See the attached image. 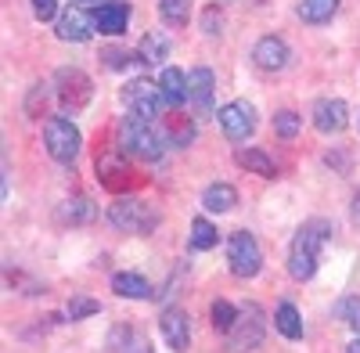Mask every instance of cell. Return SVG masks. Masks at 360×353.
Here are the masks:
<instances>
[{"label":"cell","instance_id":"cell-23","mask_svg":"<svg viewBox=\"0 0 360 353\" xmlns=\"http://www.w3.org/2000/svg\"><path fill=\"white\" fill-rule=\"evenodd\" d=\"M335 11H339V0H303V4H299V18L310 22V25L332 22Z\"/></svg>","mask_w":360,"mask_h":353},{"label":"cell","instance_id":"cell-12","mask_svg":"<svg viewBox=\"0 0 360 353\" xmlns=\"http://www.w3.org/2000/svg\"><path fill=\"white\" fill-rule=\"evenodd\" d=\"M346 120H349V108H346V101H339V98H324V101L314 105V127H317L321 134H339V130H346Z\"/></svg>","mask_w":360,"mask_h":353},{"label":"cell","instance_id":"cell-24","mask_svg":"<svg viewBox=\"0 0 360 353\" xmlns=\"http://www.w3.org/2000/svg\"><path fill=\"white\" fill-rule=\"evenodd\" d=\"M274 328H278L285 339H303V321H299V310H295L292 303H281V307H278Z\"/></svg>","mask_w":360,"mask_h":353},{"label":"cell","instance_id":"cell-13","mask_svg":"<svg viewBox=\"0 0 360 353\" xmlns=\"http://www.w3.org/2000/svg\"><path fill=\"white\" fill-rule=\"evenodd\" d=\"M252 62H256L263 72H281V69L288 65V47H285V40L263 37V40L252 47Z\"/></svg>","mask_w":360,"mask_h":353},{"label":"cell","instance_id":"cell-8","mask_svg":"<svg viewBox=\"0 0 360 353\" xmlns=\"http://www.w3.org/2000/svg\"><path fill=\"white\" fill-rule=\"evenodd\" d=\"M123 101L134 115H141V120H155L159 115V105H166L162 98V86L155 79H130L123 86Z\"/></svg>","mask_w":360,"mask_h":353},{"label":"cell","instance_id":"cell-19","mask_svg":"<svg viewBox=\"0 0 360 353\" xmlns=\"http://www.w3.org/2000/svg\"><path fill=\"white\" fill-rule=\"evenodd\" d=\"M234 205H238V191L231 184H209L202 195V210H209V213H227Z\"/></svg>","mask_w":360,"mask_h":353},{"label":"cell","instance_id":"cell-11","mask_svg":"<svg viewBox=\"0 0 360 353\" xmlns=\"http://www.w3.org/2000/svg\"><path fill=\"white\" fill-rule=\"evenodd\" d=\"M213 91H217V79H213V72H209L205 65L188 72V101H191V108L202 115V120L213 115Z\"/></svg>","mask_w":360,"mask_h":353},{"label":"cell","instance_id":"cell-4","mask_svg":"<svg viewBox=\"0 0 360 353\" xmlns=\"http://www.w3.org/2000/svg\"><path fill=\"white\" fill-rule=\"evenodd\" d=\"M44 144H47V155H51L54 162H72V159L79 155L83 137H79V130H76L72 120H65V115H54V120L44 123Z\"/></svg>","mask_w":360,"mask_h":353},{"label":"cell","instance_id":"cell-20","mask_svg":"<svg viewBox=\"0 0 360 353\" xmlns=\"http://www.w3.org/2000/svg\"><path fill=\"white\" fill-rule=\"evenodd\" d=\"M112 292L123 300H152V285H148L141 274H115L112 278Z\"/></svg>","mask_w":360,"mask_h":353},{"label":"cell","instance_id":"cell-14","mask_svg":"<svg viewBox=\"0 0 360 353\" xmlns=\"http://www.w3.org/2000/svg\"><path fill=\"white\" fill-rule=\"evenodd\" d=\"M162 339L169 342V349L184 353L191 342V317L184 310H166L162 314Z\"/></svg>","mask_w":360,"mask_h":353},{"label":"cell","instance_id":"cell-26","mask_svg":"<svg viewBox=\"0 0 360 353\" xmlns=\"http://www.w3.org/2000/svg\"><path fill=\"white\" fill-rule=\"evenodd\" d=\"M217 242H220V234H217V227L209 224V220H195L191 224V249H198V252H205V249H217Z\"/></svg>","mask_w":360,"mask_h":353},{"label":"cell","instance_id":"cell-35","mask_svg":"<svg viewBox=\"0 0 360 353\" xmlns=\"http://www.w3.org/2000/svg\"><path fill=\"white\" fill-rule=\"evenodd\" d=\"M105 62H108V69H123L127 62H137V54L130 58V51H115L112 47V51H105Z\"/></svg>","mask_w":360,"mask_h":353},{"label":"cell","instance_id":"cell-29","mask_svg":"<svg viewBox=\"0 0 360 353\" xmlns=\"http://www.w3.org/2000/svg\"><path fill=\"white\" fill-rule=\"evenodd\" d=\"M98 310H101V303H98V300L72 296V300H69V307H65V317H69V321H83V317H94Z\"/></svg>","mask_w":360,"mask_h":353},{"label":"cell","instance_id":"cell-21","mask_svg":"<svg viewBox=\"0 0 360 353\" xmlns=\"http://www.w3.org/2000/svg\"><path fill=\"white\" fill-rule=\"evenodd\" d=\"M169 58V40L162 33H148L141 40V51H137V65H159Z\"/></svg>","mask_w":360,"mask_h":353},{"label":"cell","instance_id":"cell-9","mask_svg":"<svg viewBox=\"0 0 360 353\" xmlns=\"http://www.w3.org/2000/svg\"><path fill=\"white\" fill-rule=\"evenodd\" d=\"M217 123H220L227 141H245L256 130V108L249 101H231L217 112Z\"/></svg>","mask_w":360,"mask_h":353},{"label":"cell","instance_id":"cell-37","mask_svg":"<svg viewBox=\"0 0 360 353\" xmlns=\"http://www.w3.org/2000/svg\"><path fill=\"white\" fill-rule=\"evenodd\" d=\"M353 224H356V227H360V191H356V195H353Z\"/></svg>","mask_w":360,"mask_h":353},{"label":"cell","instance_id":"cell-2","mask_svg":"<svg viewBox=\"0 0 360 353\" xmlns=\"http://www.w3.org/2000/svg\"><path fill=\"white\" fill-rule=\"evenodd\" d=\"M115 141H119V152L123 155H134V159H144V162L162 159V137L155 134L152 120H141V115H134V112L127 115V120H119Z\"/></svg>","mask_w":360,"mask_h":353},{"label":"cell","instance_id":"cell-25","mask_svg":"<svg viewBox=\"0 0 360 353\" xmlns=\"http://www.w3.org/2000/svg\"><path fill=\"white\" fill-rule=\"evenodd\" d=\"M166 141L176 144V148H188V144L195 141V123H188L184 115H166Z\"/></svg>","mask_w":360,"mask_h":353},{"label":"cell","instance_id":"cell-38","mask_svg":"<svg viewBox=\"0 0 360 353\" xmlns=\"http://www.w3.org/2000/svg\"><path fill=\"white\" fill-rule=\"evenodd\" d=\"M346 353H360V339H353V342L346 346Z\"/></svg>","mask_w":360,"mask_h":353},{"label":"cell","instance_id":"cell-34","mask_svg":"<svg viewBox=\"0 0 360 353\" xmlns=\"http://www.w3.org/2000/svg\"><path fill=\"white\" fill-rule=\"evenodd\" d=\"M33 15H37L40 22L58 18V0H33Z\"/></svg>","mask_w":360,"mask_h":353},{"label":"cell","instance_id":"cell-18","mask_svg":"<svg viewBox=\"0 0 360 353\" xmlns=\"http://www.w3.org/2000/svg\"><path fill=\"white\" fill-rule=\"evenodd\" d=\"M234 162L242 166V169H252L256 176H278L274 159H270L263 148H238V152H234Z\"/></svg>","mask_w":360,"mask_h":353},{"label":"cell","instance_id":"cell-31","mask_svg":"<svg viewBox=\"0 0 360 353\" xmlns=\"http://www.w3.org/2000/svg\"><path fill=\"white\" fill-rule=\"evenodd\" d=\"M234 321H238V310H234L231 303L217 300V303H213V328H217V332H231Z\"/></svg>","mask_w":360,"mask_h":353},{"label":"cell","instance_id":"cell-7","mask_svg":"<svg viewBox=\"0 0 360 353\" xmlns=\"http://www.w3.org/2000/svg\"><path fill=\"white\" fill-rule=\"evenodd\" d=\"M54 91H58V101H62V108L79 112V108L90 101V94H94V83H90V76H86L83 69H58Z\"/></svg>","mask_w":360,"mask_h":353},{"label":"cell","instance_id":"cell-22","mask_svg":"<svg viewBox=\"0 0 360 353\" xmlns=\"http://www.w3.org/2000/svg\"><path fill=\"white\" fill-rule=\"evenodd\" d=\"M98 217V205L90 198H69L62 202V210H58V220L62 224H90Z\"/></svg>","mask_w":360,"mask_h":353},{"label":"cell","instance_id":"cell-3","mask_svg":"<svg viewBox=\"0 0 360 353\" xmlns=\"http://www.w3.org/2000/svg\"><path fill=\"white\" fill-rule=\"evenodd\" d=\"M227 335V353H252L263 335H266V321H263V310L256 303H245L242 310H238V321L231 325Z\"/></svg>","mask_w":360,"mask_h":353},{"label":"cell","instance_id":"cell-15","mask_svg":"<svg viewBox=\"0 0 360 353\" xmlns=\"http://www.w3.org/2000/svg\"><path fill=\"white\" fill-rule=\"evenodd\" d=\"M127 18H130V4H123V0H108V4H101L94 11V22L105 37H119L127 29Z\"/></svg>","mask_w":360,"mask_h":353},{"label":"cell","instance_id":"cell-10","mask_svg":"<svg viewBox=\"0 0 360 353\" xmlns=\"http://www.w3.org/2000/svg\"><path fill=\"white\" fill-rule=\"evenodd\" d=\"M94 25L98 22L86 15V8L69 4L62 15L54 18V33H58V40H65V44H83V40H90V29Z\"/></svg>","mask_w":360,"mask_h":353},{"label":"cell","instance_id":"cell-16","mask_svg":"<svg viewBox=\"0 0 360 353\" xmlns=\"http://www.w3.org/2000/svg\"><path fill=\"white\" fill-rule=\"evenodd\" d=\"M108 346L115 353H152V342H148L137 328H130V325H115L112 335H108Z\"/></svg>","mask_w":360,"mask_h":353},{"label":"cell","instance_id":"cell-27","mask_svg":"<svg viewBox=\"0 0 360 353\" xmlns=\"http://www.w3.org/2000/svg\"><path fill=\"white\" fill-rule=\"evenodd\" d=\"M98 173L105 176L108 188H119L115 176H127V173H130L127 162H123V152H119V155H101V159H98Z\"/></svg>","mask_w":360,"mask_h":353},{"label":"cell","instance_id":"cell-1","mask_svg":"<svg viewBox=\"0 0 360 353\" xmlns=\"http://www.w3.org/2000/svg\"><path fill=\"white\" fill-rule=\"evenodd\" d=\"M328 234H332V224L324 220H310L295 231L292 238V249H288V274L295 281H310L321 267V249L328 242Z\"/></svg>","mask_w":360,"mask_h":353},{"label":"cell","instance_id":"cell-33","mask_svg":"<svg viewBox=\"0 0 360 353\" xmlns=\"http://www.w3.org/2000/svg\"><path fill=\"white\" fill-rule=\"evenodd\" d=\"M220 25H224L220 8H205V15H202V33H205V37H217V33H220Z\"/></svg>","mask_w":360,"mask_h":353},{"label":"cell","instance_id":"cell-28","mask_svg":"<svg viewBox=\"0 0 360 353\" xmlns=\"http://www.w3.org/2000/svg\"><path fill=\"white\" fill-rule=\"evenodd\" d=\"M159 15L166 25H188V0H159Z\"/></svg>","mask_w":360,"mask_h":353},{"label":"cell","instance_id":"cell-5","mask_svg":"<svg viewBox=\"0 0 360 353\" xmlns=\"http://www.w3.org/2000/svg\"><path fill=\"white\" fill-rule=\"evenodd\" d=\"M108 220L119 231H127V234H148V231H155V224H159V217L152 213V205H144L141 198H119L115 205H108Z\"/></svg>","mask_w":360,"mask_h":353},{"label":"cell","instance_id":"cell-6","mask_svg":"<svg viewBox=\"0 0 360 353\" xmlns=\"http://www.w3.org/2000/svg\"><path fill=\"white\" fill-rule=\"evenodd\" d=\"M227 263H231V274L238 278H256L259 267H263V252L256 245V238L249 231H238L231 234V242H227Z\"/></svg>","mask_w":360,"mask_h":353},{"label":"cell","instance_id":"cell-17","mask_svg":"<svg viewBox=\"0 0 360 353\" xmlns=\"http://www.w3.org/2000/svg\"><path fill=\"white\" fill-rule=\"evenodd\" d=\"M159 86H162V98H166V105L169 108H176L180 101H188V76L180 72V69H162V76H159Z\"/></svg>","mask_w":360,"mask_h":353},{"label":"cell","instance_id":"cell-36","mask_svg":"<svg viewBox=\"0 0 360 353\" xmlns=\"http://www.w3.org/2000/svg\"><path fill=\"white\" fill-rule=\"evenodd\" d=\"M76 8H101V4H108V0H72Z\"/></svg>","mask_w":360,"mask_h":353},{"label":"cell","instance_id":"cell-32","mask_svg":"<svg viewBox=\"0 0 360 353\" xmlns=\"http://www.w3.org/2000/svg\"><path fill=\"white\" fill-rule=\"evenodd\" d=\"M335 314H342V321L353 328V332H360V296H349V300H342L339 307H335Z\"/></svg>","mask_w":360,"mask_h":353},{"label":"cell","instance_id":"cell-30","mask_svg":"<svg viewBox=\"0 0 360 353\" xmlns=\"http://www.w3.org/2000/svg\"><path fill=\"white\" fill-rule=\"evenodd\" d=\"M274 130H278V137L292 141L299 130H303V120H299L295 112H278V115H274Z\"/></svg>","mask_w":360,"mask_h":353}]
</instances>
